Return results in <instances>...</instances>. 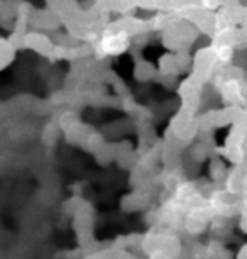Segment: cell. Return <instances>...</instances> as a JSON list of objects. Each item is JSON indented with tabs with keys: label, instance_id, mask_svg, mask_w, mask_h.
Instances as JSON below:
<instances>
[{
	"label": "cell",
	"instance_id": "1",
	"mask_svg": "<svg viewBox=\"0 0 247 259\" xmlns=\"http://www.w3.org/2000/svg\"><path fill=\"white\" fill-rule=\"evenodd\" d=\"M237 259H247V244L240 249V252L237 254Z\"/></svg>",
	"mask_w": 247,
	"mask_h": 259
}]
</instances>
